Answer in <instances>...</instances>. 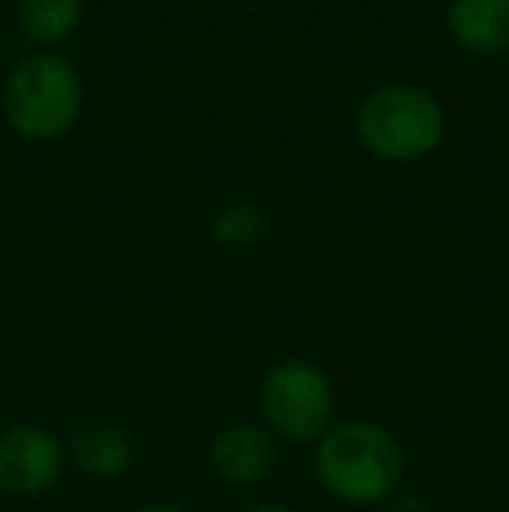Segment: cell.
<instances>
[{
    "label": "cell",
    "mask_w": 509,
    "mask_h": 512,
    "mask_svg": "<svg viewBox=\"0 0 509 512\" xmlns=\"http://www.w3.org/2000/svg\"><path fill=\"white\" fill-rule=\"evenodd\" d=\"M84 0H18L21 35L35 46H60L77 32Z\"/></svg>",
    "instance_id": "9"
},
{
    "label": "cell",
    "mask_w": 509,
    "mask_h": 512,
    "mask_svg": "<svg viewBox=\"0 0 509 512\" xmlns=\"http://www.w3.org/2000/svg\"><path fill=\"white\" fill-rule=\"evenodd\" d=\"M67 467V446L46 425L18 422L0 432V495L39 499L53 492Z\"/></svg>",
    "instance_id": "5"
},
{
    "label": "cell",
    "mask_w": 509,
    "mask_h": 512,
    "mask_svg": "<svg viewBox=\"0 0 509 512\" xmlns=\"http://www.w3.org/2000/svg\"><path fill=\"white\" fill-rule=\"evenodd\" d=\"M447 136L443 105L415 84H387L356 108V140L381 161H419Z\"/></svg>",
    "instance_id": "3"
},
{
    "label": "cell",
    "mask_w": 509,
    "mask_h": 512,
    "mask_svg": "<svg viewBox=\"0 0 509 512\" xmlns=\"http://www.w3.org/2000/svg\"><path fill=\"white\" fill-rule=\"evenodd\" d=\"M67 460L84 474V478L98 481H119L123 474L133 467L136 460V446L133 436L116 422H81L70 432L67 443Z\"/></svg>",
    "instance_id": "7"
},
{
    "label": "cell",
    "mask_w": 509,
    "mask_h": 512,
    "mask_svg": "<svg viewBox=\"0 0 509 512\" xmlns=\"http://www.w3.org/2000/svg\"><path fill=\"white\" fill-rule=\"evenodd\" d=\"M210 471L231 488H255L276 471L279 460V439L265 429L262 422H227L217 436L210 439Z\"/></svg>",
    "instance_id": "6"
},
{
    "label": "cell",
    "mask_w": 509,
    "mask_h": 512,
    "mask_svg": "<svg viewBox=\"0 0 509 512\" xmlns=\"http://www.w3.org/2000/svg\"><path fill=\"white\" fill-rule=\"evenodd\" d=\"M265 230H269V216H265V209L252 203V199H234V203L220 206L210 223L213 241L231 251L255 248L265 237Z\"/></svg>",
    "instance_id": "10"
},
{
    "label": "cell",
    "mask_w": 509,
    "mask_h": 512,
    "mask_svg": "<svg viewBox=\"0 0 509 512\" xmlns=\"http://www.w3.org/2000/svg\"><path fill=\"white\" fill-rule=\"evenodd\" d=\"M7 126L35 143L60 140L84 108V81L60 53H32L7 74L0 95Z\"/></svg>",
    "instance_id": "2"
},
{
    "label": "cell",
    "mask_w": 509,
    "mask_h": 512,
    "mask_svg": "<svg viewBox=\"0 0 509 512\" xmlns=\"http://www.w3.org/2000/svg\"><path fill=\"white\" fill-rule=\"evenodd\" d=\"M248 512H297L293 506H283V502H258L255 509H248Z\"/></svg>",
    "instance_id": "12"
},
{
    "label": "cell",
    "mask_w": 509,
    "mask_h": 512,
    "mask_svg": "<svg viewBox=\"0 0 509 512\" xmlns=\"http://www.w3.org/2000/svg\"><path fill=\"white\" fill-rule=\"evenodd\" d=\"M335 384L311 359H279L258 384L262 425L276 439L318 443L335 425Z\"/></svg>",
    "instance_id": "4"
},
{
    "label": "cell",
    "mask_w": 509,
    "mask_h": 512,
    "mask_svg": "<svg viewBox=\"0 0 509 512\" xmlns=\"http://www.w3.org/2000/svg\"><path fill=\"white\" fill-rule=\"evenodd\" d=\"M314 471L335 502L381 506L398 495V485L405 478V453L384 425L367 418H346L318 439Z\"/></svg>",
    "instance_id": "1"
},
{
    "label": "cell",
    "mask_w": 509,
    "mask_h": 512,
    "mask_svg": "<svg viewBox=\"0 0 509 512\" xmlns=\"http://www.w3.org/2000/svg\"><path fill=\"white\" fill-rule=\"evenodd\" d=\"M447 28L461 49L499 56L509 49V0H450Z\"/></svg>",
    "instance_id": "8"
},
{
    "label": "cell",
    "mask_w": 509,
    "mask_h": 512,
    "mask_svg": "<svg viewBox=\"0 0 509 512\" xmlns=\"http://www.w3.org/2000/svg\"><path fill=\"white\" fill-rule=\"evenodd\" d=\"M133 512H182L178 506H164V502H150V506H140V509H133Z\"/></svg>",
    "instance_id": "13"
},
{
    "label": "cell",
    "mask_w": 509,
    "mask_h": 512,
    "mask_svg": "<svg viewBox=\"0 0 509 512\" xmlns=\"http://www.w3.org/2000/svg\"><path fill=\"white\" fill-rule=\"evenodd\" d=\"M384 512H426V502L412 499V495H394Z\"/></svg>",
    "instance_id": "11"
}]
</instances>
